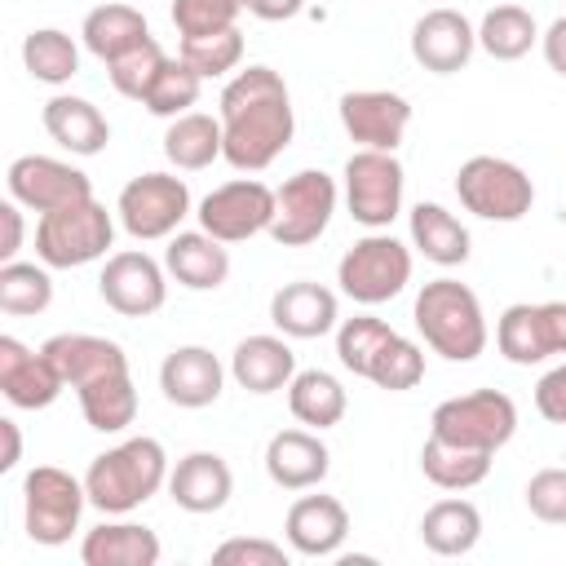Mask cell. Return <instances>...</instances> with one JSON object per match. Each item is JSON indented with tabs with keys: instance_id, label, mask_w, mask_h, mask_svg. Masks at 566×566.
I'll use <instances>...</instances> for the list:
<instances>
[{
	"instance_id": "obj_38",
	"label": "cell",
	"mask_w": 566,
	"mask_h": 566,
	"mask_svg": "<svg viewBox=\"0 0 566 566\" xmlns=\"http://www.w3.org/2000/svg\"><path fill=\"white\" fill-rule=\"evenodd\" d=\"M53 301V274L40 261H4L0 265V310L13 318H31L44 314Z\"/></svg>"
},
{
	"instance_id": "obj_14",
	"label": "cell",
	"mask_w": 566,
	"mask_h": 566,
	"mask_svg": "<svg viewBox=\"0 0 566 566\" xmlns=\"http://www.w3.org/2000/svg\"><path fill=\"white\" fill-rule=\"evenodd\" d=\"M97 296L124 318H150L168 301V270L137 248L111 252L97 274Z\"/></svg>"
},
{
	"instance_id": "obj_23",
	"label": "cell",
	"mask_w": 566,
	"mask_h": 566,
	"mask_svg": "<svg viewBox=\"0 0 566 566\" xmlns=\"http://www.w3.org/2000/svg\"><path fill=\"white\" fill-rule=\"evenodd\" d=\"M168 495L177 509L203 517V513H221L234 495V473L217 451H190L172 464L168 473Z\"/></svg>"
},
{
	"instance_id": "obj_5",
	"label": "cell",
	"mask_w": 566,
	"mask_h": 566,
	"mask_svg": "<svg viewBox=\"0 0 566 566\" xmlns=\"http://www.w3.org/2000/svg\"><path fill=\"white\" fill-rule=\"evenodd\" d=\"M336 283L354 305H385L411 283V248L389 230H367L354 248H345Z\"/></svg>"
},
{
	"instance_id": "obj_17",
	"label": "cell",
	"mask_w": 566,
	"mask_h": 566,
	"mask_svg": "<svg viewBox=\"0 0 566 566\" xmlns=\"http://www.w3.org/2000/svg\"><path fill=\"white\" fill-rule=\"evenodd\" d=\"M478 49V27L460 9H429L411 27V57L429 75H455Z\"/></svg>"
},
{
	"instance_id": "obj_7",
	"label": "cell",
	"mask_w": 566,
	"mask_h": 566,
	"mask_svg": "<svg viewBox=\"0 0 566 566\" xmlns=\"http://www.w3.org/2000/svg\"><path fill=\"white\" fill-rule=\"evenodd\" d=\"M84 504H88L84 478L66 473L57 464H35L22 478V526L44 548H57L80 531Z\"/></svg>"
},
{
	"instance_id": "obj_2",
	"label": "cell",
	"mask_w": 566,
	"mask_h": 566,
	"mask_svg": "<svg viewBox=\"0 0 566 566\" xmlns=\"http://www.w3.org/2000/svg\"><path fill=\"white\" fill-rule=\"evenodd\" d=\"M168 451L159 438H124L115 447H106L102 455H93L88 473H84V491L88 504L102 509L106 517H124L133 509H142L150 495H159L168 486Z\"/></svg>"
},
{
	"instance_id": "obj_8",
	"label": "cell",
	"mask_w": 566,
	"mask_h": 566,
	"mask_svg": "<svg viewBox=\"0 0 566 566\" xmlns=\"http://www.w3.org/2000/svg\"><path fill=\"white\" fill-rule=\"evenodd\" d=\"M455 195L464 212L482 221H522L535 203V181L500 155H469L455 172Z\"/></svg>"
},
{
	"instance_id": "obj_39",
	"label": "cell",
	"mask_w": 566,
	"mask_h": 566,
	"mask_svg": "<svg viewBox=\"0 0 566 566\" xmlns=\"http://www.w3.org/2000/svg\"><path fill=\"white\" fill-rule=\"evenodd\" d=\"M199 93H203V75H199L190 62L168 57L164 71L155 75L150 93L142 97V106H146L155 119H177V115H186V111L199 102Z\"/></svg>"
},
{
	"instance_id": "obj_44",
	"label": "cell",
	"mask_w": 566,
	"mask_h": 566,
	"mask_svg": "<svg viewBox=\"0 0 566 566\" xmlns=\"http://www.w3.org/2000/svg\"><path fill=\"white\" fill-rule=\"evenodd\" d=\"M248 4L243 0H172V27L177 35H212L226 27H239V13Z\"/></svg>"
},
{
	"instance_id": "obj_22",
	"label": "cell",
	"mask_w": 566,
	"mask_h": 566,
	"mask_svg": "<svg viewBox=\"0 0 566 566\" xmlns=\"http://www.w3.org/2000/svg\"><path fill=\"white\" fill-rule=\"evenodd\" d=\"M332 469V451L318 429H279L265 442V473L279 491H314Z\"/></svg>"
},
{
	"instance_id": "obj_9",
	"label": "cell",
	"mask_w": 566,
	"mask_h": 566,
	"mask_svg": "<svg viewBox=\"0 0 566 566\" xmlns=\"http://www.w3.org/2000/svg\"><path fill=\"white\" fill-rule=\"evenodd\" d=\"M402 186L407 172L394 150H354L340 172L345 208L367 230H389V221L402 212Z\"/></svg>"
},
{
	"instance_id": "obj_32",
	"label": "cell",
	"mask_w": 566,
	"mask_h": 566,
	"mask_svg": "<svg viewBox=\"0 0 566 566\" xmlns=\"http://www.w3.org/2000/svg\"><path fill=\"white\" fill-rule=\"evenodd\" d=\"M407 226H411V248L424 256V261H433V265H464L469 261V230H464V221L455 217V212H447L442 203H416L411 208V217H407Z\"/></svg>"
},
{
	"instance_id": "obj_30",
	"label": "cell",
	"mask_w": 566,
	"mask_h": 566,
	"mask_svg": "<svg viewBox=\"0 0 566 566\" xmlns=\"http://www.w3.org/2000/svg\"><path fill=\"white\" fill-rule=\"evenodd\" d=\"M164 159H168L177 172H199V168L226 159L221 115L186 111V115L168 119V128H164Z\"/></svg>"
},
{
	"instance_id": "obj_41",
	"label": "cell",
	"mask_w": 566,
	"mask_h": 566,
	"mask_svg": "<svg viewBox=\"0 0 566 566\" xmlns=\"http://www.w3.org/2000/svg\"><path fill=\"white\" fill-rule=\"evenodd\" d=\"M177 57L190 62L203 80H221V75L239 71V62H243V31L226 27V31H212V35H186Z\"/></svg>"
},
{
	"instance_id": "obj_33",
	"label": "cell",
	"mask_w": 566,
	"mask_h": 566,
	"mask_svg": "<svg viewBox=\"0 0 566 566\" xmlns=\"http://www.w3.org/2000/svg\"><path fill=\"white\" fill-rule=\"evenodd\" d=\"M75 398H80V411H84L88 429H97V433H124L137 420V389H133L128 367H115V371L80 385Z\"/></svg>"
},
{
	"instance_id": "obj_27",
	"label": "cell",
	"mask_w": 566,
	"mask_h": 566,
	"mask_svg": "<svg viewBox=\"0 0 566 566\" xmlns=\"http://www.w3.org/2000/svg\"><path fill=\"white\" fill-rule=\"evenodd\" d=\"M40 349L53 358V367L66 380V389H80V385H88V380H97V376H106L115 367H128V354L115 340L93 336V332H57Z\"/></svg>"
},
{
	"instance_id": "obj_51",
	"label": "cell",
	"mask_w": 566,
	"mask_h": 566,
	"mask_svg": "<svg viewBox=\"0 0 566 566\" xmlns=\"http://www.w3.org/2000/svg\"><path fill=\"white\" fill-rule=\"evenodd\" d=\"M0 433H4V455H0V469H13L22 460V433H18V420H0Z\"/></svg>"
},
{
	"instance_id": "obj_47",
	"label": "cell",
	"mask_w": 566,
	"mask_h": 566,
	"mask_svg": "<svg viewBox=\"0 0 566 566\" xmlns=\"http://www.w3.org/2000/svg\"><path fill=\"white\" fill-rule=\"evenodd\" d=\"M535 411H539L548 424H566V363L548 367V371L535 380Z\"/></svg>"
},
{
	"instance_id": "obj_12",
	"label": "cell",
	"mask_w": 566,
	"mask_h": 566,
	"mask_svg": "<svg viewBox=\"0 0 566 566\" xmlns=\"http://www.w3.org/2000/svg\"><path fill=\"white\" fill-rule=\"evenodd\" d=\"M199 230H208L221 243H248L256 234H270L274 221V190L256 177H234L217 190H208L195 208Z\"/></svg>"
},
{
	"instance_id": "obj_16",
	"label": "cell",
	"mask_w": 566,
	"mask_h": 566,
	"mask_svg": "<svg viewBox=\"0 0 566 566\" xmlns=\"http://www.w3.org/2000/svg\"><path fill=\"white\" fill-rule=\"evenodd\" d=\"M336 111H340V128L349 133V142H358V150H398L411 128V102L394 88L340 93Z\"/></svg>"
},
{
	"instance_id": "obj_3",
	"label": "cell",
	"mask_w": 566,
	"mask_h": 566,
	"mask_svg": "<svg viewBox=\"0 0 566 566\" xmlns=\"http://www.w3.org/2000/svg\"><path fill=\"white\" fill-rule=\"evenodd\" d=\"M411 318H416V332L424 336V345L447 363H473L491 340L482 301L460 279H429L416 292Z\"/></svg>"
},
{
	"instance_id": "obj_34",
	"label": "cell",
	"mask_w": 566,
	"mask_h": 566,
	"mask_svg": "<svg viewBox=\"0 0 566 566\" xmlns=\"http://www.w3.org/2000/svg\"><path fill=\"white\" fill-rule=\"evenodd\" d=\"M345 407H349V398H345V385L332 376V371H323V367H305V371H296L292 376V385H287V411L296 416V424H305V429H332V424H340L345 420Z\"/></svg>"
},
{
	"instance_id": "obj_29",
	"label": "cell",
	"mask_w": 566,
	"mask_h": 566,
	"mask_svg": "<svg viewBox=\"0 0 566 566\" xmlns=\"http://www.w3.org/2000/svg\"><path fill=\"white\" fill-rule=\"evenodd\" d=\"M80 40H84V49H88L93 57H102V62L111 66L115 57H124L128 49H137V44L150 40V22H146L142 9L111 0V4H97V9L84 13Z\"/></svg>"
},
{
	"instance_id": "obj_11",
	"label": "cell",
	"mask_w": 566,
	"mask_h": 566,
	"mask_svg": "<svg viewBox=\"0 0 566 566\" xmlns=\"http://www.w3.org/2000/svg\"><path fill=\"white\" fill-rule=\"evenodd\" d=\"M336 177H327L323 168H301L292 172L279 190H274V221H270V239L279 248H305L314 239H323V230L332 226L336 212Z\"/></svg>"
},
{
	"instance_id": "obj_45",
	"label": "cell",
	"mask_w": 566,
	"mask_h": 566,
	"mask_svg": "<svg viewBox=\"0 0 566 566\" xmlns=\"http://www.w3.org/2000/svg\"><path fill=\"white\" fill-rule=\"evenodd\" d=\"M526 509L548 522V526H566V469H539L526 482Z\"/></svg>"
},
{
	"instance_id": "obj_26",
	"label": "cell",
	"mask_w": 566,
	"mask_h": 566,
	"mask_svg": "<svg viewBox=\"0 0 566 566\" xmlns=\"http://www.w3.org/2000/svg\"><path fill=\"white\" fill-rule=\"evenodd\" d=\"M40 124L71 155H102L106 142H111L106 115L88 97H75V93H53L44 102V111H40Z\"/></svg>"
},
{
	"instance_id": "obj_48",
	"label": "cell",
	"mask_w": 566,
	"mask_h": 566,
	"mask_svg": "<svg viewBox=\"0 0 566 566\" xmlns=\"http://www.w3.org/2000/svg\"><path fill=\"white\" fill-rule=\"evenodd\" d=\"M0 221H4V239H0V265H4V261H18V252H22V234H27V226H22V203H18V199L0 203Z\"/></svg>"
},
{
	"instance_id": "obj_35",
	"label": "cell",
	"mask_w": 566,
	"mask_h": 566,
	"mask_svg": "<svg viewBox=\"0 0 566 566\" xmlns=\"http://www.w3.org/2000/svg\"><path fill=\"white\" fill-rule=\"evenodd\" d=\"M420 473L438 486V491H469L478 482H486L491 473V451H473V447H455L442 438H424L420 447Z\"/></svg>"
},
{
	"instance_id": "obj_28",
	"label": "cell",
	"mask_w": 566,
	"mask_h": 566,
	"mask_svg": "<svg viewBox=\"0 0 566 566\" xmlns=\"http://www.w3.org/2000/svg\"><path fill=\"white\" fill-rule=\"evenodd\" d=\"M159 535L142 522H102L80 539L84 566H159Z\"/></svg>"
},
{
	"instance_id": "obj_36",
	"label": "cell",
	"mask_w": 566,
	"mask_h": 566,
	"mask_svg": "<svg viewBox=\"0 0 566 566\" xmlns=\"http://www.w3.org/2000/svg\"><path fill=\"white\" fill-rule=\"evenodd\" d=\"M535 44H539L535 18H531V9H522V4H513V0L486 9V18L478 22V49H482L486 57H495V62H517V57H526Z\"/></svg>"
},
{
	"instance_id": "obj_43",
	"label": "cell",
	"mask_w": 566,
	"mask_h": 566,
	"mask_svg": "<svg viewBox=\"0 0 566 566\" xmlns=\"http://www.w3.org/2000/svg\"><path fill=\"white\" fill-rule=\"evenodd\" d=\"M164 62H168V53L159 49V40L150 35L146 44H137V49H128L124 57H115L111 66H106V75H111V84H115V93H124L128 102H142L146 93H150V84H155V75L164 71Z\"/></svg>"
},
{
	"instance_id": "obj_19",
	"label": "cell",
	"mask_w": 566,
	"mask_h": 566,
	"mask_svg": "<svg viewBox=\"0 0 566 566\" xmlns=\"http://www.w3.org/2000/svg\"><path fill=\"white\" fill-rule=\"evenodd\" d=\"M283 535L296 557H340V544L349 535V509L323 491L301 495L283 517Z\"/></svg>"
},
{
	"instance_id": "obj_20",
	"label": "cell",
	"mask_w": 566,
	"mask_h": 566,
	"mask_svg": "<svg viewBox=\"0 0 566 566\" xmlns=\"http://www.w3.org/2000/svg\"><path fill=\"white\" fill-rule=\"evenodd\" d=\"M159 389L172 407L199 411L212 407L226 389V367L208 345H177L164 363H159Z\"/></svg>"
},
{
	"instance_id": "obj_15",
	"label": "cell",
	"mask_w": 566,
	"mask_h": 566,
	"mask_svg": "<svg viewBox=\"0 0 566 566\" xmlns=\"http://www.w3.org/2000/svg\"><path fill=\"white\" fill-rule=\"evenodd\" d=\"M4 186H9V199H18L22 208H31L40 217L57 212L66 203L93 199L88 172H80L66 159H53V155H18L4 172Z\"/></svg>"
},
{
	"instance_id": "obj_13",
	"label": "cell",
	"mask_w": 566,
	"mask_h": 566,
	"mask_svg": "<svg viewBox=\"0 0 566 566\" xmlns=\"http://www.w3.org/2000/svg\"><path fill=\"white\" fill-rule=\"evenodd\" d=\"M495 349L513 367H535L566 354V301H517L495 318Z\"/></svg>"
},
{
	"instance_id": "obj_40",
	"label": "cell",
	"mask_w": 566,
	"mask_h": 566,
	"mask_svg": "<svg viewBox=\"0 0 566 566\" xmlns=\"http://www.w3.org/2000/svg\"><path fill=\"white\" fill-rule=\"evenodd\" d=\"M389 336H394V327L385 318H371V314L340 318L336 323V358H340V367L367 380V371H371V363H376V354L385 349Z\"/></svg>"
},
{
	"instance_id": "obj_37",
	"label": "cell",
	"mask_w": 566,
	"mask_h": 566,
	"mask_svg": "<svg viewBox=\"0 0 566 566\" xmlns=\"http://www.w3.org/2000/svg\"><path fill=\"white\" fill-rule=\"evenodd\" d=\"M22 66H27L31 80L57 88L80 71V44L57 27H35L22 40Z\"/></svg>"
},
{
	"instance_id": "obj_25",
	"label": "cell",
	"mask_w": 566,
	"mask_h": 566,
	"mask_svg": "<svg viewBox=\"0 0 566 566\" xmlns=\"http://www.w3.org/2000/svg\"><path fill=\"white\" fill-rule=\"evenodd\" d=\"M164 270L190 292H217L230 279V252L208 230H177L164 248Z\"/></svg>"
},
{
	"instance_id": "obj_4",
	"label": "cell",
	"mask_w": 566,
	"mask_h": 566,
	"mask_svg": "<svg viewBox=\"0 0 566 566\" xmlns=\"http://www.w3.org/2000/svg\"><path fill=\"white\" fill-rule=\"evenodd\" d=\"M111 243H115V217L97 199L66 203L35 221V256L49 270H75L102 261Z\"/></svg>"
},
{
	"instance_id": "obj_42",
	"label": "cell",
	"mask_w": 566,
	"mask_h": 566,
	"mask_svg": "<svg viewBox=\"0 0 566 566\" xmlns=\"http://www.w3.org/2000/svg\"><path fill=\"white\" fill-rule=\"evenodd\" d=\"M367 380H371L376 389H389V394H407V389H416V385L424 380V349H420L416 340H407V336L394 332V336L385 340V349L376 354Z\"/></svg>"
},
{
	"instance_id": "obj_46",
	"label": "cell",
	"mask_w": 566,
	"mask_h": 566,
	"mask_svg": "<svg viewBox=\"0 0 566 566\" xmlns=\"http://www.w3.org/2000/svg\"><path fill=\"white\" fill-rule=\"evenodd\" d=\"M212 562L217 566H287L292 553L274 539H256V535H234L226 544L212 548Z\"/></svg>"
},
{
	"instance_id": "obj_6",
	"label": "cell",
	"mask_w": 566,
	"mask_h": 566,
	"mask_svg": "<svg viewBox=\"0 0 566 566\" xmlns=\"http://www.w3.org/2000/svg\"><path fill=\"white\" fill-rule=\"evenodd\" d=\"M429 433L473 451H500L517 433V402L504 389H469L433 407Z\"/></svg>"
},
{
	"instance_id": "obj_21",
	"label": "cell",
	"mask_w": 566,
	"mask_h": 566,
	"mask_svg": "<svg viewBox=\"0 0 566 566\" xmlns=\"http://www.w3.org/2000/svg\"><path fill=\"white\" fill-rule=\"evenodd\" d=\"M270 323H274L287 340H318V336L336 332V323H340L336 292L323 287V283H310V279L283 283V287L270 296Z\"/></svg>"
},
{
	"instance_id": "obj_49",
	"label": "cell",
	"mask_w": 566,
	"mask_h": 566,
	"mask_svg": "<svg viewBox=\"0 0 566 566\" xmlns=\"http://www.w3.org/2000/svg\"><path fill=\"white\" fill-rule=\"evenodd\" d=\"M539 49H544V62L566 80V13L548 22V31L539 35Z\"/></svg>"
},
{
	"instance_id": "obj_24",
	"label": "cell",
	"mask_w": 566,
	"mask_h": 566,
	"mask_svg": "<svg viewBox=\"0 0 566 566\" xmlns=\"http://www.w3.org/2000/svg\"><path fill=\"white\" fill-rule=\"evenodd\" d=\"M230 376L239 389L265 398V394H279L292 385L296 376V354L287 345V336H270V332H256V336H243L230 354Z\"/></svg>"
},
{
	"instance_id": "obj_10",
	"label": "cell",
	"mask_w": 566,
	"mask_h": 566,
	"mask_svg": "<svg viewBox=\"0 0 566 566\" xmlns=\"http://www.w3.org/2000/svg\"><path fill=\"white\" fill-rule=\"evenodd\" d=\"M115 217L137 243L172 239L181 230V221L190 217V186L172 172H142V177L124 181V190L115 199Z\"/></svg>"
},
{
	"instance_id": "obj_31",
	"label": "cell",
	"mask_w": 566,
	"mask_h": 566,
	"mask_svg": "<svg viewBox=\"0 0 566 566\" xmlns=\"http://www.w3.org/2000/svg\"><path fill=\"white\" fill-rule=\"evenodd\" d=\"M478 539H482V513L473 500L447 495V500L429 504L420 517V544L438 557H464L478 548Z\"/></svg>"
},
{
	"instance_id": "obj_18",
	"label": "cell",
	"mask_w": 566,
	"mask_h": 566,
	"mask_svg": "<svg viewBox=\"0 0 566 566\" xmlns=\"http://www.w3.org/2000/svg\"><path fill=\"white\" fill-rule=\"evenodd\" d=\"M66 389L62 371L44 349L22 345L18 336H0V394L22 411H44Z\"/></svg>"
},
{
	"instance_id": "obj_50",
	"label": "cell",
	"mask_w": 566,
	"mask_h": 566,
	"mask_svg": "<svg viewBox=\"0 0 566 566\" xmlns=\"http://www.w3.org/2000/svg\"><path fill=\"white\" fill-rule=\"evenodd\" d=\"M243 4L261 22H283V18H296L305 9V0H243Z\"/></svg>"
},
{
	"instance_id": "obj_1",
	"label": "cell",
	"mask_w": 566,
	"mask_h": 566,
	"mask_svg": "<svg viewBox=\"0 0 566 566\" xmlns=\"http://www.w3.org/2000/svg\"><path fill=\"white\" fill-rule=\"evenodd\" d=\"M221 137H226V164L239 172L270 168L296 133L292 93L274 66H243L221 88Z\"/></svg>"
}]
</instances>
